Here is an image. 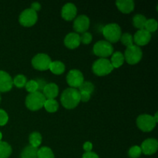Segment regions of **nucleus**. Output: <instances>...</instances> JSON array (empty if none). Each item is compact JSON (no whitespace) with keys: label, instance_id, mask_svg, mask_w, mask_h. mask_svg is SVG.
I'll use <instances>...</instances> for the list:
<instances>
[{"label":"nucleus","instance_id":"obj_26","mask_svg":"<svg viewBox=\"0 0 158 158\" xmlns=\"http://www.w3.org/2000/svg\"><path fill=\"white\" fill-rule=\"evenodd\" d=\"M43 106L48 112L55 113L58 110L59 103L56 100H46Z\"/></svg>","mask_w":158,"mask_h":158},{"label":"nucleus","instance_id":"obj_38","mask_svg":"<svg viewBox=\"0 0 158 158\" xmlns=\"http://www.w3.org/2000/svg\"><path fill=\"white\" fill-rule=\"evenodd\" d=\"M31 9H32L33 11H35V12L37 11H40V9H41V5L39 2H33L32 5H31Z\"/></svg>","mask_w":158,"mask_h":158},{"label":"nucleus","instance_id":"obj_19","mask_svg":"<svg viewBox=\"0 0 158 158\" xmlns=\"http://www.w3.org/2000/svg\"><path fill=\"white\" fill-rule=\"evenodd\" d=\"M124 62V56L120 52H115L111 57V64L114 68H119Z\"/></svg>","mask_w":158,"mask_h":158},{"label":"nucleus","instance_id":"obj_10","mask_svg":"<svg viewBox=\"0 0 158 158\" xmlns=\"http://www.w3.org/2000/svg\"><path fill=\"white\" fill-rule=\"evenodd\" d=\"M66 81L71 88L80 87V85L84 82V77L82 73L78 69H72L69 71L66 77Z\"/></svg>","mask_w":158,"mask_h":158},{"label":"nucleus","instance_id":"obj_35","mask_svg":"<svg viewBox=\"0 0 158 158\" xmlns=\"http://www.w3.org/2000/svg\"><path fill=\"white\" fill-rule=\"evenodd\" d=\"M80 101L83 102H87L89 101L90 99V94L87 92H84V91H80Z\"/></svg>","mask_w":158,"mask_h":158},{"label":"nucleus","instance_id":"obj_17","mask_svg":"<svg viewBox=\"0 0 158 158\" xmlns=\"http://www.w3.org/2000/svg\"><path fill=\"white\" fill-rule=\"evenodd\" d=\"M59 88L55 83H48L46 84L43 89V94L46 100H54L58 96Z\"/></svg>","mask_w":158,"mask_h":158},{"label":"nucleus","instance_id":"obj_30","mask_svg":"<svg viewBox=\"0 0 158 158\" xmlns=\"http://www.w3.org/2000/svg\"><path fill=\"white\" fill-rule=\"evenodd\" d=\"M80 91H84V92H87L89 94H92L94 90V85L90 82L84 81L79 87Z\"/></svg>","mask_w":158,"mask_h":158},{"label":"nucleus","instance_id":"obj_42","mask_svg":"<svg viewBox=\"0 0 158 158\" xmlns=\"http://www.w3.org/2000/svg\"><path fill=\"white\" fill-rule=\"evenodd\" d=\"M0 102H1V95H0Z\"/></svg>","mask_w":158,"mask_h":158},{"label":"nucleus","instance_id":"obj_13","mask_svg":"<svg viewBox=\"0 0 158 158\" xmlns=\"http://www.w3.org/2000/svg\"><path fill=\"white\" fill-rule=\"evenodd\" d=\"M13 80L8 73L0 70V92H8L12 88Z\"/></svg>","mask_w":158,"mask_h":158},{"label":"nucleus","instance_id":"obj_41","mask_svg":"<svg viewBox=\"0 0 158 158\" xmlns=\"http://www.w3.org/2000/svg\"><path fill=\"white\" fill-rule=\"evenodd\" d=\"M2 134L0 132V141H2Z\"/></svg>","mask_w":158,"mask_h":158},{"label":"nucleus","instance_id":"obj_24","mask_svg":"<svg viewBox=\"0 0 158 158\" xmlns=\"http://www.w3.org/2000/svg\"><path fill=\"white\" fill-rule=\"evenodd\" d=\"M29 140L31 146L37 148L42 143V136L40 133L33 132L30 134Z\"/></svg>","mask_w":158,"mask_h":158},{"label":"nucleus","instance_id":"obj_5","mask_svg":"<svg viewBox=\"0 0 158 158\" xmlns=\"http://www.w3.org/2000/svg\"><path fill=\"white\" fill-rule=\"evenodd\" d=\"M142 56H143V52L140 46L133 45L127 48L124 54V60H126L129 64L134 65L140 61Z\"/></svg>","mask_w":158,"mask_h":158},{"label":"nucleus","instance_id":"obj_36","mask_svg":"<svg viewBox=\"0 0 158 158\" xmlns=\"http://www.w3.org/2000/svg\"><path fill=\"white\" fill-rule=\"evenodd\" d=\"M83 158H99V157L97 154L90 151V152L85 153L83 155Z\"/></svg>","mask_w":158,"mask_h":158},{"label":"nucleus","instance_id":"obj_12","mask_svg":"<svg viewBox=\"0 0 158 158\" xmlns=\"http://www.w3.org/2000/svg\"><path fill=\"white\" fill-rule=\"evenodd\" d=\"M158 148V142L156 139L149 138L145 140L142 143L140 149L144 154L151 155L157 152Z\"/></svg>","mask_w":158,"mask_h":158},{"label":"nucleus","instance_id":"obj_25","mask_svg":"<svg viewBox=\"0 0 158 158\" xmlns=\"http://www.w3.org/2000/svg\"><path fill=\"white\" fill-rule=\"evenodd\" d=\"M37 158H55L52 150L47 147H43L38 150Z\"/></svg>","mask_w":158,"mask_h":158},{"label":"nucleus","instance_id":"obj_18","mask_svg":"<svg viewBox=\"0 0 158 158\" xmlns=\"http://www.w3.org/2000/svg\"><path fill=\"white\" fill-rule=\"evenodd\" d=\"M116 5L119 10L125 14L131 13L134 9V2L132 0H117Z\"/></svg>","mask_w":158,"mask_h":158},{"label":"nucleus","instance_id":"obj_23","mask_svg":"<svg viewBox=\"0 0 158 158\" xmlns=\"http://www.w3.org/2000/svg\"><path fill=\"white\" fill-rule=\"evenodd\" d=\"M146 22V17L143 15H140V14H137V15H134V18H133L134 26L139 29H144Z\"/></svg>","mask_w":158,"mask_h":158},{"label":"nucleus","instance_id":"obj_7","mask_svg":"<svg viewBox=\"0 0 158 158\" xmlns=\"http://www.w3.org/2000/svg\"><path fill=\"white\" fill-rule=\"evenodd\" d=\"M156 122L154 117L148 114H142L137 119V125L139 129L143 132H150L153 131L156 127Z\"/></svg>","mask_w":158,"mask_h":158},{"label":"nucleus","instance_id":"obj_16","mask_svg":"<svg viewBox=\"0 0 158 158\" xmlns=\"http://www.w3.org/2000/svg\"><path fill=\"white\" fill-rule=\"evenodd\" d=\"M64 44L69 49H76L80 44V35L77 32H70L65 38Z\"/></svg>","mask_w":158,"mask_h":158},{"label":"nucleus","instance_id":"obj_1","mask_svg":"<svg viewBox=\"0 0 158 158\" xmlns=\"http://www.w3.org/2000/svg\"><path fill=\"white\" fill-rule=\"evenodd\" d=\"M60 100L65 108L73 109L80 102V91L75 88H68L63 92Z\"/></svg>","mask_w":158,"mask_h":158},{"label":"nucleus","instance_id":"obj_11","mask_svg":"<svg viewBox=\"0 0 158 158\" xmlns=\"http://www.w3.org/2000/svg\"><path fill=\"white\" fill-rule=\"evenodd\" d=\"M89 26V19L86 15H81L77 17L73 23V29L77 32L83 33Z\"/></svg>","mask_w":158,"mask_h":158},{"label":"nucleus","instance_id":"obj_34","mask_svg":"<svg viewBox=\"0 0 158 158\" xmlns=\"http://www.w3.org/2000/svg\"><path fill=\"white\" fill-rule=\"evenodd\" d=\"M8 120H9V117H8L7 113L3 110L0 109V126L6 125Z\"/></svg>","mask_w":158,"mask_h":158},{"label":"nucleus","instance_id":"obj_3","mask_svg":"<svg viewBox=\"0 0 158 158\" xmlns=\"http://www.w3.org/2000/svg\"><path fill=\"white\" fill-rule=\"evenodd\" d=\"M103 34L110 43H117L121 37V29L117 23H110L103 27Z\"/></svg>","mask_w":158,"mask_h":158},{"label":"nucleus","instance_id":"obj_4","mask_svg":"<svg viewBox=\"0 0 158 158\" xmlns=\"http://www.w3.org/2000/svg\"><path fill=\"white\" fill-rule=\"evenodd\" d=\"M114 68L113 67L110 61L106 59L101 58L94 62L93 64V71L94 73L100 77L108 75L113 71Z\"/></svg>","mask_w":158,"mask_h":158},{"label":"nucleus","instance_id":"obj_27","mask_svg":"<svg viewBox=\"0 0 158 158\" xmlns=\"http://www.w3.org/2000/svg\"><path fill=\"white\" fill-rule=\"evenodd\" d=\"M157 26L158 24L157 20L154 19H147L144 29L151 33V32H154L157 30Z\"/></svg>","mask_w":158,"mask_h":158},{"label":"nucleus","instance_id":"obj_29","mask_svg":"<svg viewBox=\"0 0 158 158\" xmlns=\"http://www.w3.org/2000/svg\"><path fill=\"white\" fill-rule=\"evenodd\" d=\"M25 87H26V90L30 93V94L31 93L36 92L39 89L38 83H37V82L35 80H31L29 82H26V85H25Z\"/></svg>","mask_w":158,"mask_h":158},{"label":"nucleus","instance_id":"obj_14","mask_svg":"<svg viewBox=\"0 0 158 158\" xmlns=\"http://www.w3.org/2000/svg\"><path fill=\"white\" fill-rule=\"evenodd\" d=\"M134 43L136 46H145L151 40V34L145 29H139L134 36Z\"/></svg>","mask_w":158,"mask_h":158},{"label":"nucleus","instance_id":"obj_31","mask_svg":"<svg viewBox=\"0 0 158 158\" xmlns=\"http://www.w3.org/2000/svg\"><path fill=\"white\" fill-rule=\"evenodd\" d=\"M13 83L19 88H22L25 86L26 83V78L25 76L19 74V75L16 76L13 80Z\"/></svg>","mask_w":158,"mask_h":158},{"label":"nucleus","instance_id":"obj_9","mask_svg":"<svg viewBox=\"0 0 158 158\" xmlns=\"http://www.w3.org/2000/svg\"><path fill=\"white\" fill-rule=\"evenodd\" d=\"M38 19L37 13L31 9H27L23 11L19 15V23L22 26L26 27H30L35 25Z\"/></svg>","mask_w":158,"mask_h":158},{"label":"nucleus","instance_id":"obj_28","mask_svg":"<svg viewBox=\"0 0 158 158\" xmlns=\"http://www.w3.org/2000/svg\"><path fill=\"white\" fill-rule=\"evenodd\" d=\"M120 40L121 43L127 46V48L134 45V39H133L132 35H131L130 33L123 34Z\"/></svg>","mask_w":158,"mask_h":158},{"label":"nucleus","instance_id":"obj_37","mask_svg":"<svg viewBox=\"0 0 158 158\" xmlns=\"http://www.w3.org/2000/svg\"><path fill=\"white\" fill-rule=\"evenodd\" d=\"M93 149V144L90 142L87 141L83 144V150H84L86 152H90Z\"/></svg>","mask_w":158,"mask_h":158},{"label":"nucleus","instance_id":"obj_40","mask_svg":"<svg viewBox=\"0 0 158 158\" xmlns=\"http://www.w3.org/2000/svg\"><path fill=\"white\" fill-rule=\"evenodd\" d=\"M154 117V121H155L156 123H157V122H158V114H157V113H156L155 116H154V117Z\"/></svg>","mask_w":158,"mask_h":158},{"label":"nucleus","instance_id":"obj_2","mask_svg":"<svg viewBox=\"0 0 158 158\" xmlns=\"http://www.w3.org/2000/svg\"><path fill=\"white\" fill-rule=\"evenodd\" d=\"M46 99L40 91L31 93L26 97V105L29 110L36 111L43 107Z\"/></svg>","mask_w":158,"mask_h":158},{"label":"nucleus","instance_id":"obj_6","mask_svg":"<svg viewBox=\"0 0 158 158\" xmlns=\"http://www.w3.org/2000/svg\"><path fill=\"white\" fill-rule=\"evenodd\" d=\"M94 52L97 56L105 59L112 55L114 52V47L109 42L101 40L94 45Z\"/></svg>","mask_w":158,"mask_h":158},{"label":"nucleus","instance_id":"obj_8","mask_svg":"<svg viewBox=\"0 0 158 158\" xmlns=\"http://www.w3.org/2000/svg\"><path fill=\"white\" fill-rule=\"evenodd\" d=\"M51 59L48 55L44 53H39L33 57L32 60V66L35 69H38L40 71L47 70L49 69L50 66Z\"/></svg>","mask_w":158,"mask_h":158},{"label":"nucleus","instance_id":"obj_32","mask_svg":"<svg viewBox=\"0 0 158 158\" xmlns=\"http://www.w3.org/2000/svg\"><path fill=\"white\" fill-rule=\"evenodd\" d=\"M141 149H140V147L138 146H134L132 148H131V149L129 150V154L130 157L131 158H138L141 155Z\"/></svg>","mask_w":158,"mask_h":158},{"label":"nucleus","instance_id":"obj_39","mask_svg":"<svg viewBox=\"0 0 158 158\" xmlns=\"http://www.w3.org/2000/svg\"><path fill=\"white\" fill-rule=\"evenodd\" d=\"M37 83H38V86H39V89H41L43 90L44 86H46V83H45L44 80H38V81H36Z\"/></svg>","mask_w":158,"mask_h":158},{"label":"nucleus","instance_id":"obj_33","mask_svg":"<svg viewBox=\"0 0 158 158\" xmlns=\"http://www.w3.org/2000/svg\"><path fill=\"white\" fill-rule=\"evenodd\" d=\"M92 35L89 32H83V35L80 36V43H83L84 44H89L92 41Z\"/></svg>","mask_w":158,"mask_h":158},{"label":"nucleus","instance_id":"obj_20","mask_svg":"<svg viewBox=\"0 0 158 158\" xmlns=\"http://www.w3.org/2000/svg\"><path fill=\"white\" fill-rule=\"evenodd\" d=\"M49 69L52 73L56 74V75H60L64 73L65 65L60 61L52 62L49 66Z\"/></svg>","mask_w":158,"mask_h":158},{"label":"nucleus","instance_id":"obj_15","mask_svg":"<svg viewBox=\"0 0 158 158\" xmlns=\"http://www.w3.org/2000/svg\"><path fill=\"white\" fill-rule=\"evenodd\" d=\"M77 12V9L75 5L73 4V3H67V4L64 5L63 9H62V17L65 20L71 21L73 19H75Z\"/></svg>","mask_w":158,"mask_h":158},{"label":"nucleus","instance_id":"obj_21","mask_svg":"<svg viewBox=\"0 0 158 158\" xmlns=\"http://www.w3.org/2000/svg\"><path fill=\"white\" fill-rule=\"evenodd\" d=\"M38 149L31 145L26 147L22 151L21 158H37Z\"/></svg>","mask_w":158,"mask_h":158},{"label":"nucleus","instance_id":"obj_22","mask_svg":"<svg viewBox=\"0 0 158 158\" xmlns=\"http://www.w3.org/2000/svg\"><path fill=\"white\" fill-rule=\"evenodd\" d=\"M12 154V148L8 143L0 141V158H8Z\"/></svg>","mask_w":158,"mask_h":158}]
</instances>
